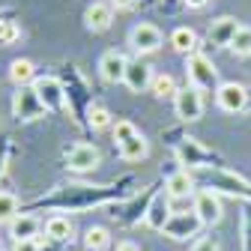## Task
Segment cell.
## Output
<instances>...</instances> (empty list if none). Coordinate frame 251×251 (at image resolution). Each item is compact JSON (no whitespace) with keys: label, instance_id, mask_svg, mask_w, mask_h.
Wrapping results in <instances>:
<instances>
[{"label":"cell","instance_id":"1","mask_svg":"<svg viewBox=\"0 0 251 251\" xmlns=\"http://www.w3.org/2000/svg\"><path fill=\"white\" fill-rule=\"evenodd\" d=\"M126 201L123 182L114 185H93V182H66L57 185L51 195L33 201V209H63V212H84V209H108L114 203Z\"/></svg>","mask_w":251,"mask_h":251},{"label":"cell","instance_id":"2","mask_svg":"<svg viewBox=\"0 0 251 251\" xmlns=\"http://www.w3.org/2000/svg\"><path fill=\"white\" fill-rule=\"evenodd\" d=\"M174 155L185 171H215V168H222V159H218L212 150H206L198 138L174 141Z\"/></svg>","mask_w":251,"mask_h":251},{"label":"cell","instance_id":"3","mask_svg":"<svg viewBox=\"0 0 251 251\" xmlns=\"http://www.w3.org/2000/svg\"><path fill=\"white\" fill-rule=\"evenodd\" d=\"M203 188H209V192L215 195H227V198H239L245 203H251V182L227 168H215V171H206L203 174Z\"/></svg>","mask_w":251,"mask_h":251},{"label":"cell","instance_id":"4","mask_svg":"<svg viewBox=\"0 0 251 251\" xmlns=\"http://www.w3.org/2000/svg\"><path fill=\"white\" fill-rule=\"evenodd\" d=\"M155 192H159L155 185H147L144 192L135 195L132 201H120V206H108V215L114 218L120 227H135L138 222L147 218V209H150V201L155 198Z\"/></svg>","mask_w":251,"mask_h":251},{"label":"cell","instance_id":"5","mask_svg":"<svg viewBox=\"0 0 251 251\" xmlns=\"http://www.w3.org/2000/svg\"><path fill=\"white\" fill-rule=\"evenodd\" d=\"M185 78H188V87H195L201 93H209V90H218V69L215 63L206 57V54H192L185 57Z\"/></svg>","mask_w":251,"mask_h":251},{"label":"cell","instance_id":"6","mask_svg":"<svg viewBox=\"0 0 251 251\" xmlns=\"http://www.w3.org/2000/svg\"><path fill=\"white\" fill-rule=\"evenodd\" d=\"M12 117L18 123H36V120L48 117V108L42 105L39 93L33 87H15V93H12Z\"/></svg>","mask_w":251,"mask_h":251},{"label":"cell","instance_id":"7","mask_svg":"<svg viewBox=\"0 0 251 251\" xmlns=\"http://www.w3.org/2000/svg\"><path fill=\"white\" fill-rule=\"evenodd\" d=\"M33 90L39 93L42 105L48 108V114H57V111H69V96H66V84H63L57 75H39Z\"/></svg>","mask_w":251,"mask_h":251},{"label":"cell","instance_id":"8","mask_svg":"<svg viewBox=\"0 0 251 251\" xmlns=\"http://www.w3.org/2000/svg\"><path fill=\"white\" fill-rule=\"evenodd\" d=\"M102 165V150L96 144H87V141H78L66 150V168L72 174H90Z\"/></svg>","mask_w":251,"mask_h":251},{"label":"cell","instance_id":"9","mask_svg":"<svg viewBox=\"0 0 251 251\" xmlns=\"http://www.w3.org/2000/svg\"><path fill=\"white\" fill-rule=\"evenodd\" d=\"M201 227H203V222L198 218V212L195 209H182V212L171 215V222L165 225L162 233L168 239H174V242H185V239H195L201 233Z\"/></svg>","mask_w":251,"mask_h":251},{"label":"cell","instance_id":"10","mask_svg":"<svg viewBox=\"0 0 251 251\" xmlns=\"http://www.w3.org/2000/svg\"><path fill=\"white\" fill-rule=\"evenodd\" d=\"M162 42H165V36H162V30L155 27L152 21H138L132 30H129V45H132V51L135 54H155L162 48Z\"/></svg>","mask_w":251,"mask_h":251},{"label":"cell","instance_id":"11","mask_svg":"<svg viewBox=\"0 0 251 251\" xmlns=\"http://www.w3.org/2000/svg\"><path fill=\"white\" fill-rule=\"evenodd\" d=\"M203 93L195 90V87H182L176 96H174V114L182 120V123H198L203 117Z\"/></svg>","mask_w":251,"mask_h":251},{"label":"cell","instance_id":"12","mask_svg":"<svg viewBox=\"0 0 251 251\" xmlns=\"http://www.w3.org/2000/svg\"><path fill=\"white\" fill-rule=\"evenodd\" d=\"M192 209L198 212V218L203 222V227H212L225 218V203H222V195L209 192V188H201L192 201Z\"/></svg>","mask_w":251,"mask_h":251},{"label":"cell","instance_id":"13","mask_svg":"<svg viewBox=\"0 0 251 251\" xmlns=\"http://www.w3.org/2000/svg\"><path fill=\"white\" fill-rule=\"evenodd\" d=\"M215 105L225 114H242L248 108V90L236 81H225L215 90Z\"/></svg>","mask_w":251,"mask_h":251},{"label":"cell","instance_id":"14","mask_svg":"<svg viewBox=\"0 0 251 251\" xmlns=\"http://www.w3.org/2000/svg\"><path fill=\"white\" fill-rule=\"evenodd\" d=\"M126 69H129V57L123 51L111 48L99 57V78L105 84H123L126 81Z\"/></svg>","mask_w":251,"mask_h":251},{"label":"cell","instance_id":"15","mask_svg":"<svg viewBox=\"0 0 251 251\" xmlns=\"http://www.w3.org/2000/svg\"><path fill=\"white\" fill-rule=\"evenodd\" d=\"M174 201L168 198V192H155V198L150 201V209H147V218H144V225L150 230H165V225L171 222V215H174Z\"/></svg>","mask_w":251,"mask_h":251},{"label":"cell","instance_id":"16","mask_svg":"<svg viewBox=\"0 0 251 251\" xmlns=\"http://www.w3.org/2000/svg\"><path fill=\"white\" fill-rule=\"evenodd\" d=\"M195 185H198L195 174H192V171H185V168H179V171H174V174L165 179V192H168L171 201H188V198H195V195H198V192H195Z\"/></svg>","mask_w":251,"mask_h":251},{"label":"cell","instance_id":"17","mask_svg":"<svg viewBox=\"0 0 251 251\" xmlns=\"http://www.w3.org/2000/svg\"><path fill=\"white\" fill-rule=\"evenodd\" d=\"M152 78H155V72H152V66L147 60H129V69H126V87H129V93H147L150 87H152Z\"/></svg>","mask_w":251,"mask_h":251},{"label":"cell","instance_id":"18","mask_svg":"<svg viewBox=\"0 0 251 251\" xmlns=\"http://www.w3.org/2000/svg\"><path fill=\"white\" fill-rule=\"evenodd\" d=\"M239 30H242V24H239L236 18L222 15V18H215V21L209 24L206 36H209V42H212V45H218V48H230V42L236 39Z\"/></svg>","mask_w":251,"mask_h":251},{"label":"cell","instance_id":"19","mask_svg":"<svg viewBox=\"0 0 251 251\" xmlns=\"http://www.w3.org/2000/svg\"><path fill=\"white\" fill-rule=\"evenodd\" d=\"M9 227V236L12 242H30V239H39V230H42V222L33 215V212H21L18 218L6 225Z\"/></svg>","mask_w":251,"mask_h":251},{"label":"cell","instance_id":"20","mask_svg":"<svg viewBox=\"0 0 251 251\" xmlns=\"http://www.w3.org/2000/svg\"><path fill=\"white\" fill-rule=\"evenodd\" d=\"M84 24L93 33H105V30L114 24V6L111 3H93L84 9Z\"/></svg>","mask_w":251,"mask_h":251},{"label":"cell","instance_id":"21","mask_svg":"<svg viewBox=\"0 0 251 251\" xmlns=\"http://www.w3.org/2000/svg\"><path fill=\"white\" fill-rule=\"evenodd\" d=\"M72 236H75L72 218H66V215H51L48 222H45V239L66 245V242H72Z\"/></svg>","mask_w":251,"mask_h":251},{"label":"cell","instance_id":"22","mask_svg":"<svg viewBox=\"0 0 251 251\" xmlns=\"http://www.w3.org/2000/svg\"><path fill=\"white\" fill-rule=\"evenodd\" d=\"M36 66H33V60H27V57H18L9 63V81L15 87H33L36 84Z\"/></svg>","mask_w":251,"mask_h":251},{"label":"cell","instance_id":"23","mask_svg":"<svg viewBox=\"0 0 251 251\" xmlns=\"http://www.w3.org/2000/svg\"><path fill=\"white\" fill-rule=\"evenodd\" d=\"M117 152H120V159H123V162H129V165L144 162L147 155H150V141L138 132L135 138H129L126 144H120V147H117Z\"/></svg>","mask_w":251,"mask_h":251},{"label":"cell","instance_id":"24","mask_svg":"<svg viewBox=\"0 0 251 251\" xmlns=\"http://www.w3.org/2000/svg\"><path fill=\"white\" fill-rule=\"evenodd\" d=\"M198 45H201V39H198V33H195L192 27H176L174 33H171V48L176 54H182V57L198 54Z\"/></svg>","mask_w":251,"mask_h":251},{"label":"cell","instance_id":"25","mask_svg":"<svg viewBox=\"0 0 251 251\" xmlns=\"http://www.w3.org/2000/svg\"><path fill=\"white\" fill-rule=\"evenodd\" d=\"M87 120H84V126L87 129H93V132H99V129H108V126H114V117H111V111L102 105V102H93L90 108H87V114H84Z\"/></svg>","mask_w":251,"mask_h":251},{"label":"cell","instance_id":"26","mask_svg":"<svg viewBox=\"0 0 251 251\" xmlns=\"http://www.w3.org/2000/svg\"><path fill=\"white\" fill-rule=\"evenodd\" d=\"M111 245V230L102 227V225H93L84 230V248L87 251H105Z\"/></svg>","mask_w":251,"mask_h":251},{"label":"cell","instance_id":"27","mask_svg":"<svg viewBox=\"0 0 251 251\" xmlns=\"http://www.w3.org/2000/svg\"><path fill=\"white\" fill-rule=\"evenodd\" d=\"M150 93H152L155 99H174L176 93H179V87H176L174 75H155V78H152V87H150Z\"/></svg>","mask_w":251,"mask_h":251},{"label":"cell","instance_id":"28","mask_svg":"<svg viewBox=\"0 0 251 251\" xmlns=\"http://www.w3.org/2000/svg\"><path fill=\"white\" fill-rule=\"evenodd\" d=\"M21 215V203L12 192H0V225H9L12 218Z\"/></svg>","mask_w":251,"mask_h":251},{"label":"cell","instance_id":"29","mask_svg":"<svg viewBox=\"0 0 251 251\" xmlns=\"http://www.w3.org/2000/svg\"><path fill=\"white\" fill-rule=\"evenodd\" d=\"M111 132H114V144L120 147V144H126L129 138L138 135V126H135L132 120H117V123L111 126Z\"/></svg>","mask_w":251,"mask_h":251},{"label":"cell","instance_id":"30","mask_svg":"<svg viewBox=\"0 0 251 251\" xmlns=\"http://www.w3.org/2000/svg\"><path fill=\"white\" fill-rule=\"evenodd\" d=\"M21 36V27L12 18H0V45H12Z\"/></svg>","mask_w":251,"mask_h":251},{"label":"cell","instance_id":"31","mask_svg":"<svg viewBox=\"0 0 251 251\" xmlns=\"http://www.w3.org/2000/svg\"><path fill=\"white\" fill-rule=\"evenodd\" d=\"M230 51H233L236 57H248V54H251V27H242V30H239L236 39L230 42Z\"/></svg>","mask_w":251,"mask_h":251},{"label":"cell","instance_id":"32","mask_svg":"<svg viewBox=\"0 0 251 251\" xmlns=\"http://www.w3.org/2000/svg\"><path fill=\"white\" fill-rule=\"evenodd\" d=\"M242 248L251 251V206H248L245 215H242Z\"/></svg>","mask_w":251,"mask_h":251},{"label":"cell","instance_id":"33","mask_svg":"<svg viewBox=\"0 0 251 251\" xmlns=\"http://www.w3.org/2000/svg\"><path fill=\"white\" fill-rule=\"evenodd\" d=\"M192 251H222V245H218L212 236H203V239H198V242L192 245Z\"/></svg>","mask_w":251,"mask_h":251},{"label":"cell","instance_id":"34","mask_svg":"<svg viewBox=\"0 0 251 251\" xmlns=\"http://www.w3.org/2000/svg\"><path fill=\"white\" fill-rule=\"evenodd\" d=\"M6 165H9V141L0 138V179L6 174Z\"/></svg>","mask_w":251,"mask_h":251},{"label":"cell","instance_id":"35","mask_svg":"<svg viewBox=\"0 0 251 251\" xmlns=\"http://www.w3.org/2000/svg\"><path fill=\"white\" fill-rule=\"evenodd\" d=\"M111 6L120 9V12H126V9H135V6H138V0H111Z\"/></svg>","mask_w":251,"mask_h":251},{"label":"cell","instance_id":"36","mask_svg":"<svg viewBox=\"0 0 251 251\" xmlns=\"http://www.w3.org/2000/svg\"><path fill=\"white\" fill-rule=\"evenodd\" d=\"M12 251H39V239H30V242H15Z\"/></svg>","mask_w":251,"mask_h":251},{"label":"cell","instance_id":"37","mask_svg":"<svg viewBox=\"0 0 251 251\" xmlns=\"http://www.w3.org/2000/svg\"><path fill=\"white\" fill-rule=\"evenodd\" d=\"M114 251H141V248H138V242H132V239H123V242H117Z\"/></svg>","mask_w":251,"mask_h":251},{"label":"cell","instance_id":"38","mask_svg":"<svg viewBox=\"0 0 251 251\" xmlns=\"http://www.w3.org/2000/svg\"><path fill=\"white\" fill-rule=\"evenodd\" d=\"M182 3H185L188 9H203V6L209 3V0H182Z\"/></svg>","mask_w":251,"mask_h":251}]
</instances>
